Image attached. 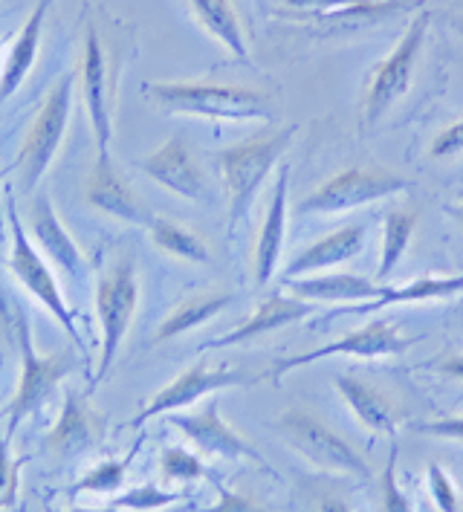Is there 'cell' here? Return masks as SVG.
<instances>
[{"label":"cell","mask_w":463,"mask_h":512,"mask_svg":"<svg viewBox=\"0 0 463 512\" xmlns=\"http://www.w3.org/2000/svg\"><path fill=\"white\" fill-rule=\"evenodd\" d=\"M458 154H463V119L449 125V128H443L429 145L432 160H449V157H458Z\"/></svg>","instance_id":"cell-37"},{"label":"cell","mask_w":463,"mask_h":512,"mask_svg":"<svg viewBox=\"0 0 463 512\" xmlns=\"http://www.w3.org/2000/svg\"><path fill=\"white\" fill-rule=\"evenodd\" d=\"M148 235H151L157 249H163V252L180 258V261H191V264H209L212 261V252H209L206 241L197 232H191V229L174 223V220L154 217L148 223Z\"/></svg>","instance_id":"cell-29"},{"label":"cell","mask_w":463,"mask_h":512,"mask_svg":"<svg viewBox=\"0 0 463 512\" xmlns=\"http://www.w3.org/2000/svg\"><path fill=\"white\" fill-rule=\"evenodd\" d=\"M414 229H417V212L414 209H388L385 223H382V252L380 267H377L380 284H385L388 275L403 261L406 249L411 246V238H414Z\"/></svg>","instance_id":"cell-28"},{"label":"cell","mask_w":463,"mask_h":512,"mask_svg":"<svg viewBox=\"0 0 463 512\" xmlns=\"http://www.w3.org/2000/svg\"><path fill=\"white\" fill-rule=\"evenodd\" d=\"M160 469H163L165 481H177V484H191V481H200L206 472L203 460L197 455H191L189 449H180V446H168L160 455Z\"/></svg>","instance_id":"cell-33"},{"label":"cell","mask_w":463,"mask_h":512,"mask_svg":"<svg viewBox=\"0 0 463 512\" xmlns=\"http://www.w3.org/2000/svg\"><path fill=\"white\" fill-rule=\"evenodd\" d=\"M287 191H290V165H278V177H275L273 200L267 206V215L261 223L255 252H252V272H255V284H267L278 270L281 261V249H284V235H287Z\"/></svg>","instance_id":"cell-19"},{"label":"cell","mask_w":463,"mask_h":512,"mask_svg":"<svg viewBox=\"0 0 463 512\" xmlns=\"http://www.w3.org/2000/svg\"><path fill=\"white\" fill-rule=\"evenodd\" d=\"M212 484L218 489V501L200 512H267L258 501H252L249 495H241V492L229 489V486L223 484L220 478H215V475H212Z\"/></svg>","instance_id":"cell-36"},{"label":"cell","mask_w":463,"mask_h":512,"mask_svg":"<svg viewBox=\"0 0 463 512\" xmlns=\"http://www.w3.org/2000/svg\"><path fill=\"white\" fill-rule=\"evenodd\" d=\"M191 15L206 29L223 50H229L235 61L249 64V41H246L241 12L232 0H189Z\"/></svg>","instance_id":"cell-24"},{"label":"cell","mask_w":463,"mask_h":512,"mask_svg":"<svg viewBox=\"0 0 463 512\" xmlns=\"http://www.w3.org/2000/svg\"><path fill=\"white\" fill-rule=\"evenodd\" d=\"M414 342H420L417 336H406L400 327L394 322H385V319H377V322L365 324L354 333L330 342L325 348H316V351L296 353V356H284L273 362V368L267 374H261V379H270L273 385H281L284 374L290 371H299L304 365H313V362H325V359H333V356H354V359H377V356H397V353L409 351Z\"/></svg>","instance_id":"cell-11"},{"label":"cell","mask_w":463,"mask_h":512,"mask_svg":"<svg viewBox=\"0 0 463 512\" xmlns=\"http://www.w3.org/2000/svg\"><path fill=\"white\" fill-rule=\"evenodd\" d=\"M232 293H203V296L186 298L157 330V342H168V339H177L183 333H189L200 324L212 322L215 316H220L229 304H232Z\"/></svg>","instance_id":"cell-27"},{"label":"cell","mask_w":463,"mask_h":512,"mask_svg":"<svg viewBox=\"0 0 463 512\" xmlns=\"http://www.w3.org/2000/svg\"><path fill=\"white\" fill-rule=\"evenodd\" d=\"M0 58H3V41H0ZM3 70V67H0Z\"/></svg>","instance_id":"cell-44"},{"label":"cell","mask_w":463,"mask_h":512,"mask_svg":"<svg viewBox=\"0 0 463 512\" xmlns=\"http://www.w3.org/2000/svg\"><path fill=\"white\" fill-rule=\"evenodd\" d=\"M411 189V183L400 174L380 171V168H345L325 180L313 194H307L299 203L301 215H336L351 212L359 206L377 203L385 197H394L400 191Z\"/></svg>","instance_id":"cell-10"},{"label":"cell","mask_w":463,"mask_h":512,"mask_svg":"<svg viewBox=\"0 0 463 512\" xmlns=\"http://www.w3.org/2000/svg\"><path fill=\"white\" fill-rule=\"evenodd\" d=\"M32 235L38 246L44 249L47 258H53V264H58L64 272L70 275H82L84 272V255L82 249L76 246V241L70 238V232L64 229L61 217L55 215L50 197H35L32 203V217H29Z\"/></svg>","instance_id":"cell-22"},{"label":"cell","mask_w":463,"mask_h":512,"mask_svg":"<svg viewBox=\"0 0 463 512\" xmlns=\"http://www.w3.org/2000/svg\"><path fill=\"white\" fill-rule=\"evenodd\" d=\"M290 293L301 301H374L382 296L388 284L368 281L354 272H313L304 278L284 281Z\"/></svg>","instance_id":"cell-21"},{"label":"cell","mask_w":463,"mask_h":512,"mask_svg":"<svg viewBox=\"0 0 463 512\" xmlns=\"http://www.w3.org/2000/svg\"><path fill=\"white\" fill-rule=\"evenodd\" d=\"M313 313V304L310 301H301L296 296H284V293H273L270 298H264L255 313L246 319L241 327L229 330L226 336L220 339H212L206 342L200 351H218V348H232V345H244V342H252L258 336H267L273 330H281L287 324H299L304 322L307 316Z\"/></svg>","instance_id":"cell-18"},{"label":"cell","mask_w":463,"mask_h":512,"mask_svg":"<svg viewBox=\"0 0 463 512\" xmlns=\"http://www.w3.org/2000/svg\"><path fill=\"white\" fill-rule=\"evenodd\" d=\"M365 246V226L351 223L342 226L336 232H330L327 238L316 241L313 246L301 249L299 255L287 264L284 270V281H293L301 275H313V272H327L339 264H348L351 258H356Z\"/></svg>","instance_id":"cell-20"},{"label":"cell","mask_w":463,"mask_h":512,"mask_svg":"<svg viewBox=\"0 0 463 512\" xmlns=\"http://www.w3.org/2000/svg\"><path fill=\"white\" fill-rule=\"evenodd\" d=\"M449 24H452V29H455V35H461L463 38V12L452 15V21H449Z\"/></svg>","instance_id":"cell-42"},{"label":"cell","mask_w":463,"mask_h":512,"mask_svg":"<svg viewBox=\"0 0 463 512\" xmlns=\"http://www.w3.org/2000/svg\"><path fill=\"white\" fill-rule=\"evenodd\" d=\"M110 84L108 55L102 47L99 29L90 24L84 32V55H82V96L90 116V128L96 139V157H110V136H113V119H110Z\"/></svg>","instance_id":"cell-14"},{"label":"cell","mask_w":463,"mask_h":512,"mask_svg":"<svg viewBox=\"0 0 463 512\" xmlns=\"http://www.w3.org/2000/svg\"><path fill=\"white\" fill-rule=\"evenodd\" d=\"M284 21L307 24L325 35L359 32L409 9L411 0H270Z\"/></svg>","instance_id":"cell-8"},{"label":"cell","mask_w":463,"mask_h":512,"mask_svg":"<svg viewBox=\"0 0 463 512\" xmlns=\"http://www.w3.org/2000/svg\"><path fill=\"white\" fill-rule=\"evenodd\" d=\"M449 215L455 217V220L461 223V229H463V194H461V197H458V203H455V206L449 209Z\"/></svg>","instance_id":"cell-41"},{"label":"cell","mask_w":463,"mask_h":512,"mask_svg":"<svg viewBox=\"0 0 463 512\" xmlns=\"http://www.w3.org/2000/svg\"><path fill=\"white\" fill-rule=\"evenodd\" d=\"M142 171L165 191L186 197V200H200L206 194V177L197 157L191 154L189 142L183 136L165 139L157 151H151L142 160Z\"/></svg>","instance_id":"cell-17"},{"label":"cell","mask_w":463,"mask_h":512,"mask_svg":"<svg viewBox=\"0 0 463 512\" xmlns=\"http://www.w3.org/2000/svg\"><path fill=\"white\" fill-rule=\"evenodd\" d=\"M333 388L342 394L345 403L351 405L356 420H359L368 432L394 437V432H397V414H394L391 403L382 397L374 385L342 374V377H333Z\"/></svg>","instance_id":"cell-26"},{"label":"cell","mask_w":463,"mask_h":512,"mask_svg":"<svg viewBox=\"0 0 463 512\" xmlns=\"http://www.w3.org/2000/svg\"><path fill=\"white\" fill-rule=\"evenodd\" d=\"M397 458H400V446L391 437V452H388L385 472H382V512H414L411 501L397 481Z\"/></svg>","instance_id":"cell-34"},{"label":"cell","mask_w":463,"mask_h":512,"mask_svg":"<svg viewBox=\"0 0 463 512\" xmlns=\"http://www.w3.org/2000/svg\"><path fill=\"white\" fill-rule=\"evenodd\" d=\"M186 498H189L186 492L163 489V486L157 484H142L134 486V489H128V492H122V495L113 501V507H116V510L131 512H157L165 510V507H174V504H180V501H186Z\"/></svg>","instance_id":"cell-31"},{"label":"cell","mask_w":463,"mask_h":512,"mask_svg":"<svg viewBox=\"0 0 463 512\" xmlns=\"http://www.w3.org/2000/svg\"><path fill=\"white\" fill-rule=\"evenodd\" d=\"M105 432H108V423L90 405L87 394L67 391L53 432L47 434V440H44V449L61 460L79 458L84 452L96 449L105 440Z\"/></svg>","instance_id":"cell-15"},{"label":"cell","mask_w":463,"mask_h":512,"mask_svg":"<svg viewBox=\"0 0 463 512\" xmlns=\"http://www.w3.org/2000/svg\"><path fill=\"white\" fill-rule=\"evenodd\" d=\"M58 512H119L116 507H105V510H93V507H70V510H58Z\"/></svg>","instance_id":"cell-43"},{"label":"cell","mask_w":463,"mask_h":512,"mask_svg":"<svg viewBox=\"0 0 463 512\" xmlns=\"http://www.w3.org/2000/svg\"><path fill=\"white\" fill-rule=\"evenodd\" d=\"M319 512H351V507H348L342 498H325V501H322V507H319Z\"/></svg>","instance_id":"cell-40"},{"label":"cell","mask_w":463,"mask_h":512,"mask_svg":"<svg viewBox=\"0 0 463 512\" xmlns=\"http://www.w3.org/2000/svg\"><path fill=\"white\" fill-rule=\"evenodd\" d=\"M6 217H9V238H12V246H9V272L21 281V287L27 290L29 296L35 298L53 316L55 322L64 327V333L76 342V348L84 351V342L82 336H79V324H76V313H73V307L61 296V287L55 281L47 258L35 249V243L29 241L27 229L21 223V215H18V206H15V197L12 194H6Z\"/></svg>","instance_id":"cell-5"},{"label":"cell","mask_w":463,"mask_h":512,"mask_svg":"<svg viewBox=\"0 0 463 512\" xmlns=\"http://www.w3.org/2000/svg\"><path fill=\"white\" fill-rule=\"evenodd\" d=\"M142 93L168 113H189L215 122L270 119L273 99L264 90L218 81H148Z\"/></svg>","instance_id":"cell-1"},{"label":"cell","mask_w":463,"mask_h":512,"mask_svg":"<svg viewBox=\"0 0 463 512\" xmlns=\"http://www.w3.org/2000/svg\"><path fill=\"white\" fill-rule=\"evenodd\" d=\"M411 432L463 443V414L461 417H440V420H426V423H411Z\"/></svg>","instance_id":"cell-38"},{"label":"cell","mask_w":463,"mask_h":512,"mask_svg":"<svg viewBox=\"0 0 463 512\" xmlns=\"http://www.w3.org/2000/svg\"><path fill=\"white\" fill-rule=\"evenodd\" d=\"M18 351H21V377H18V388L9 405L3 408V420H6V434L12 437L15 429L38 414L44 405L50 403L58 391V385L76 371V353L73 351H55L41 356L35 351L32 342V330L24 319H18Z\"/></svg>","instance_id":"cell-4"},{"label":"cell","mask_w":463,"mask_h":512,"mask_svg":"<svg viewBox=\"0 0 463 512\" xmlns=\"http://www.w3.org/2000/svg\"><path fill=\"white\" fill-rule=\"evenodd\" d=\"M252 382H258V377H246L244 371H238V368H212L206 362H197V365L186 368L174 382H168L165 388H160L151 397V403L145 405L137 417L131 420V426L139 429V426H145L154 417L189 408L200 397L218 394V391H226V388H238V385H252Z\"/></svg>","instance_id":"cell-13"},{"label":"cell","mask_w":463,"mask_h":512,"mask_svg":"<svg viewBox=\"0 0 463 512\" xmlns=\"http://www.w3.org/2000/svg\"><path fill=\"white\" fill-rule=\"evenodd\" d=\"M139 304V278L134 261L113 264L96 287V319L102 330V351H99V368L90 379V391L108 379L110 368L116 365L119 351L125 345V336L131 330L134 313Z\"/></svg>","instance_id":"cell-6"},{"label":"cell","mask_w":463,"mask_h":512,"mask_svg":"<svg viewBox=\"0 0 463 512\" xmlns=\"http://www.w3.org/2000/svg\"><path fill=\"white\" fill-rule=\"evenodd\" d=\"M50 3L53 0H38L35 9L29 12V18L24 21V27L18 32L9 58H6V67L0 70V102H6L24 81H27L29 70L38 58V47H41V32H44V21H47V12H50Z\"/></svg>","instance_id":"cell-23"},{"label":"cell","mask_w":463,"mask_h":512,"mask_svg":"<svg viewBox=\"0 0 463 512\" xmlns=\"http://www.w3.org/2000/svg\"><path fill=\"white\" fill-rule=\"evenodd\" d=\"M165 417H168V423H171L177 432L186 434L200 452H206V455H220V458L229 460H249V463L261 466L264 472H270L273 478H278V472L267 463V458H264L246 437H241V434L235 432V429L220 417L218 397H212L200 411H191V414L171 411V414H165Z\"/></svg>","instance_id":"cell-12"},{"label":"cell","mask_w":463,"mask_h":512,"mask_svg":"<svg viewBox=\"0 0 463 512\" xmlns=\"http://www.w3.org/2000/svg\"><path fill=\"white\" fill-rule=\"evenodd\" d=\"M426 478H429V492H432V501L437 504V510L440 512L461 510L458 486L452 484V478L443 472V466H440V463H429V469H426Z\"/></svg>","instance_id":"cell-35"},{"label":"cell","mask_w":463,"mask_h":512,"mask_svg":"<svg viewBox=\"0 0 463 512\" xmlns=\"http://www.w3.org/2000/svg\"><path fill=\"white\" fill-rule=\"evenodd\" d=\"M429 27H432V12L420 9L409 21V27L403 29V35L397 38L388 58H382L371 70L368 84H365V99H362V128L377 125L382 116L409 93L420 55L426 50Z\"/></svg>","instance_id":"cell-3"},{"label":"cell","mask_w":463,"mask_h":512,"mask_svg":"<svg viewBox=\"0 0 463 512\" xmlns=\"http://www.w3.org/2000/svg\"><path fill=\"white\" fill-rule=\"evenodd\" d=\"M426 368H432L435 374L446 379H461L463 382V353L461 356H446V359H440L435 365H426Z\"/></svg>","instance_id":"cell-39"},{"label":"cell","mask_w":463,"mask_h":512,"mask_svg":"<svg viewBox=\"0 0 463 512\" xmlns=\"http://www.w3.org/2000/svg\"><path fill=\"white\" fill-rule=\"evenodd\" d=\"M27 458L12 455L9 434H3L0 426V510H15L18 507V489H21V466Z\"/></svg>","instance_id":"cell-32"},{"label":"cell","mask_w":463,"mask_h":512,"mask_svg":"<svg viewBox=\"0 0 463 512\" xmlns=\"http://www.w3.org/2000/svg\"><path fill=\"white\" fill-rule=\"evenodd\" d=\"M84 200L96 212H105V215L116 217L122 223H131V226L148 229V223L154 220L151 209L137 197V191L119 177L110 157H96L87 180H84Z\"/></svg>","instance_id":"cell-16"},{"label":"cell","mask_w":463,"mask_h":512,"mask_svg":"<svg viewBox=\"0 0 463 512\" xmlns=\"http://www.w3.org/2000/svg\"><path fill=\"white\" fill-rule=\"evenodd\" d=\"M73 87H76V73H67L44 96L27 139L15 157V171H21V183L27 191H32L44 180V174L50 171L55 154L64 142L70 113H73Z\"/></svg>","instance_id":"cell-7"},{"label":"cell","mask_w":463,"mask_h":512,"mask_svg":"<svg viewBox=\"0 0 463 512\" xmlns=\"http://www.w3.org/2000/svg\"><path fill=\"white\" fill-rule=\"evenodd\" d=\"M139 452V443L125 455V458H110L102 460L99 466H93L84 478H79L76 484L67 489V495L70 498H76V495H84V492H96V495H113L116 489H122L125 484V478H128V466L134 463Z\"/></svg>","instance_id":"cell-30"},{"label":"cell","mask_w":463,"mask_h":512,"mask_svg":"<svg viewBox=\"0 0 463 512\" xmlns=\"http://www.w3.org/2000/svg\"><path fill=\"white\" fill-rule=\"evenodd\" d=\"M299 125H284L278 131H264L258 136H249L238 145H229L218 151V165L223 186H226V206H229V232L246 217V212L255 203V194L264 186L275 165L293 145V136Z\"/></svg>","instance_id":"cell-2"},{"label":"cell","mask_w":463,"mask_h":512,"mask_svg":"<svg viewBox=\"0 0 463 512\" xmlns=\"http://www.w3.org/2000/svg\"><path fill=\"white\" fill-rule=\"evenodd\" d=\"M278 429L287 434L290 446L301 452L307 463H313L316 469L322 472H336V475H354L368 481L371 478V469L368 463L359 458L354 446L333 432L330 426H325L316 414L310 411H284L278 417Z\"/></svg>","instance_id":"cell-9"},{"label":"cell","mask_w":463,"mask_h":512,"mask_svg":"<svg viewBox=\"0 0 463 512\" xmlns=\"http://www.w3.org/2000/svg\"><path fill=\"white\" fill-rule=\"evenodd\" d=\"M463 293V272L461 275H420L409 281L406 287H385L380 298L365 301V304H354L342 313H374V310H385L394 304H420V301H446Z\"/></svg>","instance_id":"cell-25"}]
</instances>
